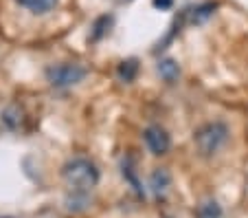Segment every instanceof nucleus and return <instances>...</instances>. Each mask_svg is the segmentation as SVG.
I'll return each mask as SVG.
<instances>
[{
	"label": "nucleus",
	"instance_id": "f257e3e1",
	"mask_svg": "<svg viewBox=\"0 0 248 218\" xmlns=\"http://www.w3.org/2000/svg\"><path fill=\"white\" fill-rule=\"evenodd\" d=\"M62 174H64L66 183L73 190H79V192L93 190L94 185L99 183V170L88 159H73V161H68L64 166V170H62Z\"/></svg>",
	"mask_w": 248,
	"mask_h": 218
},
{
	"label": "nucleus",
	"instance_id": "f03ea898",
	"mask_svg": "<svg viewBox=\"0 0 248 218\" xmlns=\"http://www.w3.org/2000/svg\"><path fill=\"white\" fill-rule=\"evenodd\" d=\"M193 141L202 157H211L229 141V126L224 121H209L196 130Z\"/></svg>",
	"mask_w": 248,
	"mask_h": 218
},
{
	"label": "nucleus",
	"instance_id": "7ed1b4c3",
	"mask_svg": "<svg viewBox=\"0 0 248 218\" xmlns=\"http://www.w3.org/2000/svg\"><path fill=\"white\" fill-rule=\"evenodd\" d=\"M86 77V68L81 64H55L46 68V80L55 88H68Z\"/></svg>",
	"mask_w": 248,
	"mask_h": 218
},
{
	"label": "nucleus",
	"instance_id": "20e7f679",
	"mask_svg": "<svg viewBox=\"0 0 248 218\" xmlns=\"http://www.w3.org/2000/svg\"><path fill=\"white\" fill-rule=\"evenodd\" d=\"M143 139H145L147 150L154 154V157H163L169 152V146H171V139H169L167 130L160 128V126H150V128L143 133Z\"/></svg>",
	"mask_w": 248,
	"mask_h": 218
},
{
	"label": "nucleus",
	"instance_id": "39448f33",
	"mask_svg": "<svg viewBox=\"0 0 248 218\" xmlns=\"http://www.w3.org/2000/svg\"><path fill=\"white\" fill-rule=\"evenodd\" d=\"M171 185V176L165 168H158V170L152 172V179H150V187L156 196H163L167 192V187Z\"/></svg>",
	"mask_w": 248,
	"mask_h": 218
},
{
	"label": "nucleus",
	"instance_id": "423d86ee",
	"mask_svg": "<svg viewBox=\"0 0 248 218\" xmlns=\"http://www.w3.org/2000/svg\"><path fill=\"white\" fill-rule=\"evenodd\" d=\"M16 2L33 14H46L57 5V0H16Z\"/></svg>",
	"mask_w": 248,
	"mask_h": 218
},
{
	"label": "nucleus",
	"instance_id": "0eeeda50",
	"mask_svg": "<svg viewBox=\"0 0 248 218\" xmlns=\"http://www.w3.org/2000/svg\"><path fill=\"white\" fill-rule=\"evenodd\" d=\"M158 73H160V77H163L165 82L173 84V82L180 77V67L173 60H160L158 62Z\"/></svg>",
	"mask_w": 248,
	"mask_h": 218
},
{
	"label": "nucleus",
	"instance_id": "6e6552de",
	"mask_svg": "<svg viewBox=\"0 0 248 218\" xmlns=\"http://www.w3.org/2000/svg\"><path fill=\"white\" fill-rule=\"evenodd\" d=\"M198 218H220L222 216V207L216 203V201H209V203H202L200 207L196 209Z\"/></svg>",
	"mask_w": 248,
	"mask_h": 218
},
{
	"label": "nucleus",
	"instance_id": "1a4fd4ad",
	"mask_svg": "<svg viewBox=\"0 0 248 218\" xmlns=\"http://www.w3.org/2000/svg\"><path fill=\"white\" fill-rule=\"evenodd\" d=\"M136 71H139L136 60H127V62H123V64H119V77H121L123 82H132V80H134Z\"/></svg>",
	"mask_w": 248,
	"mask_h": 218
},
{
	"label": "nucleus",
	"instance_id": "9d476101",
	"mask_svg": "<svg viewBox=\"0 0 248 218\" xmlns=\"http://www.w3.org/2000/svg\"><path fill=\"white\" fill-rule=\"evenodd\" d=\"M216 2H206V5H200L196 7V9L191 11V22H202V20H206L213 11H216Z\"/></svg>",
	"mask_w": 248,
	"mask_h": 218
},
{
	"label": "nucleus",
	"instance_id": "9b49d317",
	"mask_svg": "<svg viewBox=\"0 0 248 218\" xmlns=\"http://www.w3.org/2000/svg\"><path fill=\"white\" fill-rule=\"evenodd\" d=\"M152 2H154V7L156 9H160V11L171 9V5H173V0H152Z\"/></svg>",
	"mask_w": 248,
	"mask_h": 218
},
{
	"label": "nucleus",
	"instance_id": "f8f14e48",
	"mask_svg": "<svg viewBox=\"0 0 248 218\" xmlns=\"http://www.w3.org/2000/svg\"><path fill=\"white\" fill-rule=\"evenodd\" d=\"M125 2H127V0H125Z\"/></svg>",
	"mask_w": 248,
	"mask_h": 218
}]
</instances>
